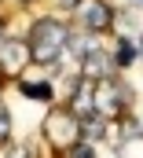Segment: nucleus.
Instances as JSON below:
<instances>
[{"mask_svg": "<svg viewBox=\"0 0 143 158\" xmlns=\"http://www.w3.org/2000/svg\"><path fill=\"white\" fill-rule=\"evenodd\" d=\"M66 44H70V33H66L63 22H55V19H40V22H33V33H30L33 63H40V66L55 63V59L63 55Z\"/></svg>", "mask_w": 143, "mask_h": 158, "instance_id": "obj_1", "label": "nucleus"}, {"mask_svg": "<svg viewBox=\"0 0 143 158\" xmlns=\"http://www.w3.org/2000/svg\"><path fill=\"white\" fill-rule=\"evenodd\" d=\"M44 136L55 147H73L81 136V118H73V110H51L44 118Z\"/></svg>", "mask_w": 143, "mask_h": 158, "instance_id": "obj_2", "label": "nucleus"}, {"mask_svg": "<svg viewBox=\"0 0 143 158\" xmlns=\"http://www.w3.org/2000/svg\"><path fill=\"white\" fill-rule=\"evenodd\" d=\"M125 88H129V85H114L110 77H103L96 85V114H99V118H121V107H125V99H129Z\"/></svg>", "mask_w": 143, "mask_h": 158, "instance_id": "obj_3", "label": "nucleus"}, {"mask_svg": "<svg viewBox=\"0 0 143 158\" xmlns=\"http://www.w3.org/2000/svg\"><path fill=\"white\" fill-rule=\"evenodd\" d=\"M30 59H33V52L26 40H4L0 44V77H18Z\"/></svg>", "mask_w": 143, "mask_h": 158, "instance_id": "obj_4", "label": "nucleus"}, {"mask_svg": "<svg viewBox=\"0 0 143 158\" xmlns=\"http://www.w3.org/2000/svg\"><path fill=\"white\" fill-rule=\"evenodd\" d=\"M77 19H81V26L88 33H103V30H110V22H114V11H110L103 0H81Z\"/></svg>", "mask_w": 143, "mask_h": 158, "instance_id": "obj_5", "label": "nucleus"}, {"mask_svg": "<svg viewBox=\"0 0 143 158\" xmlns=\"http://www.w3.org/2000/svg\"><path fill=\"white\" fill-rule=\"evenodd\" d=\"M84 74L103 81V77L110 74V59L103 55V52H96V48H92V52H88V59H84Z\"/></svg>", "mask_w": 143, "mask_h": 158, "instance_id": "obj_6", "label": "nucleus"}, {"mask_svg": "<svg viewBox=\"0 0 143 158\" xmlns=\"http://www.w3.org/2000/svg\"><path fill=\"white\" fill-rule=\"evenodd\" d=\"M22 96L26 99H40V103H51V85L48 81H22Z\"/></svg>", "mask_w": 143, "mask_h": 158, "instance_id": "obj_7", "label": "nucleus"}, {"mask_svg": "<svg viewBox=\"0 0 143 158\" xmlns=\"http://www.w3.org/2000/svg\"><path fill=\"white\" fill-rule=\"evenodd\" d=\"M114 63H117V66H132V44H129L125 37L117 40V52H114Z\"/></svg>", "mask_w": 143, "mask_h": 158, "instance_id": "obj_8", "label": "nucleus"}, {"mask_svg": "<svg viewBox=\"0 0 143 158\" xmlns=\"http://www.w3.org/2000/svg\"><path fill=\"white\" fill-rule=\"evenodd\" d=\"M7 132H11V114H7V107H0V143L7 140Z\"/></svg>", "mask_w": 143, "mask_h": 158, "instance_id": "obj_9", "label": "nucleus"}, {"mask_svg": "<svg viewBox=\"0 0 143 158\" xmlns=\"http://www.w3.org/2000/svg\"><path fill=\"white\" fill-rule=\"evenodd\" d=\"M70 158H96V151H92L88 143H73V147H70Z\"/></svg>", "mask_w": 143, "mask_h": 158, "instance_id": "obj_10", "label": "nucleus"}, {"mask_svg": "<svg viewBox=\"0 0 143 158\" xmlns=\"http://www.w3.org/2000/svg\"><path fill=\"white\" fill-rule=\"evenodd\" d=\"M7 158H33V151H30V147H11Z\"/></svg>", "mask_w": 143, "mask_h": 158, "instance_id": "obj_11", "label": "nucleus"}, {"mask_svg": "<svg viewBox=\"0 0 143 158\" xmlns=\"http://www.w3.org/2000/svg\"><path fill=\"white\" fill-rule=\"evenodd\" d=\"M59 7H66V11H73V7H81V0H59Z\"/></svg>", "mask_w": 143, "mask_h": 158, "instance_id": "obj_12", "label": "nucleus"}, {"mask_svg": "<svg viewBox=\"0 0 143 158\" xmlns=\"http://www.w3.org/2000/svg\"><path fill=\"white\" fill-rule=\"evenodd\" d=\"M140 4H143V0H140Z\"/></svg>", "mask_w": 143, "mask_h": 158, "instance_id": "obj_13", "label": "nucleus"}]
</instances>
